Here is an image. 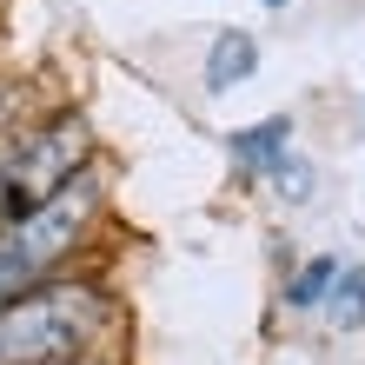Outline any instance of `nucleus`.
I'll use <instances>...</instances> for the list:
<instances>
[{"mask_svg": "<svg viewBox=\"0 0 365 365\" xmlns=\"http://www.w3.org/2000/svg\"><path fill=\"white\" fill-rule=\"evenodd\" d=\"M106 326L93 286H40L0 306V365H60Z\"/></svg>", "mask_w": 365, "mask_h": 365, "instance_id": "f257e3e1", "label": "nucleus"}, {"mask_svg": "<svg viewBox=\"0 0 365 365\" xmlns=\"http://www.w3.org/2000/svg\"><path fill=\"white\" fill-rule=\"evenodd\" d=\"M93 206H100V186H93L87 173H73L67 186L53 192V200H40L27 220L0 226V306H7V299H20L40 272L60 259V252L80 246V232H87Z\"/></svg>", "mask_w": 365, "mask_h": 365, "instance_id": "f03ea898", "label": "nucleus"}, {"mask_svg": "<svg viewBox=\"0 0 365 365\" xmlns=\"http://www.w3.org/2000/svg\"><path fill=\"white\" fill-rule=\"evenodd\" d=\"M80 160H87V126H80L73 113L40 126V133H27L7 160H0V226L27 220L40 200H53V192L80 173Z\"/></svg>", "mask_w": 365, "mask_h": 365, "instance_id": "7ed1b4c3", "label": "nucleus"}, {"mask_svg": "<svg viewBox=\"0 0 365 365\" xmlns=\"http://www.w3.org/2000/svg\"><path fill=\"white\" fill-rule=\"evenodd\" d=\"M252 67H259V40H252L246 27H226L220 40H212V53H206V87L232 93L240 80H252Z\"/></svg>", "mask_w": 365, "mask_h": 365, "instance_id": "20e7f679", "label": "nucleus"}, {"mask_svg": "<svg viewBox=\"0 0 365 365\" xmlns=\"http://www.w3.org/2000/svg\"><path fill=\"white\" fill-rule=\"evenodd\" d=\"M286 133H292V120L272 113L259 126H246V133H232V153H240V166H252V173H272V166L286 160Z\"/></svg>", "mask_w": 365, "mask_h": 365, "instance_id": "39448f33", "label": "nucleus"}, {"mask_svg": "<svg viewBox=\"0 0 365 365\" xmlns=\"http://www.w3.org/2000/svg\"><path fill=\"white\" fill-rule=\"evenodd\" d=\"M326 312L339 332H359L365 326V266H339L332 292H326Z\"/></svg>", "mask_w": 365, "mask_h": 365, "instance_id": "423d86ee", "label": "nucleus"}, {"mask_svg": "<svg viewBox=\"0 0 365 365\" xmlns=\"http://www.w3.org/2000/svg\"><path fill=\"white\" fill-rule=\"evenodd\" d=\"M332 279H339V259H306V266H299V279L286 286V306H299V312L319 306V299L332 292Z\"/></svg>", "mask_w": 365, "mask_h": 365, "instance_id": "0eeeda50", "label": "nucleus"}, {"mask_svg": "<svg viewBox=\"0 0 365 365\" xmlns=\"http://www.w3.org/2000/svg\"><path fill=\"white\" fill-rule=\"evenodd\" d=\"M272 180H279V192H286V200H312V166H306V160H279Z\"/></svg>", "mask_w": 365, "mask_h": 365, "instance_id": "6e6552de", "label": "nucleus"}, {"mask_svg": "<svg viewBox=\"0 0 365 365\" xmlns=\"http://www.w3.org/2000/svg\"><path fill=\"white\" fill-rule=\"evenodd\" d=\"M7 113H14V93L0 87V133H7Z\"/></svg>", "mask_w": 365, "mask_h": 365, "instance_id": "1a4fd4ad", "label": "nucleus"}, {"mask_svg": "<svg viewBox=\"0 0 365 365\" xmlns=\"http://www.w3.org/2000/svg\"><path fill=\"white\" fill-rule=\"evenodd\" d=\"M259 7H286V0H259Z\"/></svg>", "mask_w": 365, "mask_h": 365, "instance_id": "9d476101", "label": "nucleus"}, {"mask_svg": "<svg viewBox=\"0 0 365 365\" xmlns=\"http://www.w3.org/2000/svg\"><path fill=\"white\" fill-rule=\"evenodd\" d=\"M60 365H80V359H60Z\"/></svg>", "mask_w": 365, "mask_h": 365, "instance_id": "9b49d317", "label": "nucleus"}]
</instances>
